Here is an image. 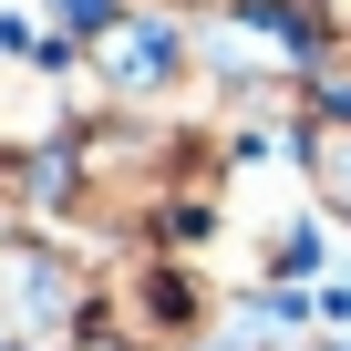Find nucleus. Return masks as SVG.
Wrapping results in <instances>:
<instances>
[{
    "label": "nucleus",
    "instance_id": "nucleus-1",
    "mask_svg": "<svg viewBox=\"0 0 351 351\" xmlns=\"http://www.w3.org/2000/svg\"><path fill=\"white\" fill-rule=\"evenodd\" d=\"M320 186H330V197L351 207V134H341V145H320Z\"/></svg>",
    "mask_w": 351,
    "mask_h": 351
},
{
    "label": "nucleus",
    "instance_id": "nucleus-2",
    "mask_svg": "<svg viewBox=\"0 0 351 351\" xmlns=\"http://www.w3.org/2000/svg\"><path fill=\"white\" fill-rule=\"evenodd\" d=\"M83 351H124V341H83Z\"/></svg>",
    "mask_w": 351,
    "mask_h": 351
}]
</instances>
